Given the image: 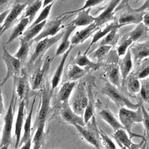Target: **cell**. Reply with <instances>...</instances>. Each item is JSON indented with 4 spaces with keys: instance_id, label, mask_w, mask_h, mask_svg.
<instances>
[{
    "instance_id": "2e32d148",
    "label": "cell",
    "mask_w": 149,
    "mask_h": 149,
    "mask_svg": "<svg viewBox=\"0 0 149 149\" xmlns=\"http://www.w3.org/2000/svg\"><path fill=\"white\" fill-rule=\"evenodd\" d=\"M130 50L133 56L134 63L137 64L142 60L149 58V41L132 44L130 47Z\"/></svg>"
},
{
    "instance_id": "c3c4849f",
    "label": "cell",
    "mask_w": 149,
    "mask_h": 149,
    "mask_svg": "<svg viewBox=\"0 0 149 149\" xmlns=\"http://www.w3.org/2000/svg\"><path fill=\"white\" fill-rule=\"evenodd\" d=\"M149 76V64L144 66L141 70L139 72L138 74L137 75L139 79L142 80L147 78Z\"/></svg>"
},
{
    "instance_id": "8d00e7d4",
    "label": "cell",
    "mask_w": 149,
    "mask_h": 149,
    "mask_svg": "<svg viewBox=\"0 0 149 149\" xmlns=\"http://www.w3.org/2000/svg\"><path fill=\"white\" fill-rule=\"evenodd\" d=\"M42 2L41 1H35L33 2H30L29 5H27L24 15H23L22 18H28L30 20V23H31L32 20L34 18L36 13L42 6Z\"/></svg>"
},
{
    "instance_id": "e0dca14e",
    "label": "cell",
    "mask_w": 149,
    "mask_h": 149,
    "mask_svg": "<svg viewBox=\"0 0 149 149\" xmlns=\"http://www.w3.org/2000/svg\"><path fill=\"white\" fill-rule=\"evenodd\" d=\"M25 100H22L18 107L17 115L16 117L15 127V135L16 137V141L15 145V149H18L21 139L22 130L24 118V108H25Z\"/></svg>"
},
{
    "instance_id": "b9f144b4",
    "label": "cell",
    "mask_w": 149,
    "mask_h": 149,
    "mask_svg": "<svg viewBox=\"0 0 149 149\" xmlns=\"http://www.w3.org/2000/svg\"><path fill=\"white\" fill-rule=\"evenodd\" d=\"M140 95L141 101L149 104V77L141 80Z\"/></svg>"
},
{
    "instance_id": "8fae6325",
    "label": "cell",
    "mask_w": 149,
    "mask_h": 149,
    "mask_svg": "<svg viewBox=\"0 0 149 149\" xmlns=\"http://www.w3.org/2000/svg\"><path fill=\"white\" fill-rule=\"evenodd\" d=\"M52 92L53 90L49 87V86L45 85L43 87L42 91L41 92L40 108L34 123L35 126H37L38 124L40 123L45 122L50 108V103Z\"/></svg>"
},
{
    "instance_id": "44dd1931",
    "label": "cell",
    "mask_w": 149,
    "mask_h": 149,
    "mask_svg": "<svg viewBox=\"0 0 149 149\" xmlns=\"http://www.w3.org/2000/svg\"><path fill=\"white\" fill-rule=\"evenodd\" d=\"M66 29L64 31L63 35L61 38V42L56 50L55 56H58L61 55H63L68 49L70 48L71 44L69 40L70 36L72 32L74 30L76 27L70 22L66 26Z\"/></svg>"
},
{
    "instance_id": "7c38bea8",
    "label": "cell",
    "mask_w": 149,
    "mask_h": 149,
    "mask_svg": "<svg viewBox=\"0 0 149 149\" xmlns=\"http://www.w3.org/2000/svg\"><path fill=\"white\" fill-rule=\"evenodd\" d=\"M61 16L60 15L48 22H47L41 31L33 40V41L38 42L45 38L49 37V36L53 37L56 36L58 32L64 27V26H62V22H63L64 19L66 18V16L65 15L63 17Z\"/></svg>"
},
{
    "instance_id": "9f6ffc18",
    "label": "cell",
    "mask_w": 149,
    "mask_h": 149,
    "mask_svg": "<svg viewBox=\"0 0 149 149\" xmlns=\"http://www.w3.org/2000/svg\"><path fill=\"white\" fill-rule=\"evenodd\" d=\"M53 1H44V3H43V8L44 7H45V6H46L47 5H49V4H50Z\"/></svg>"
},
{
    "instance_id": "f5cc1de1",
    "label": "cell",
    "mask_w": 149,
    "mask_h": 149,
    "mask_svg": "<svg viewBox=\"0 0 149 149\" xmlns=\"http://www.w3.org/2000/svg\"><path fill=\"white\" fill-rule=\"evenodd\" d=\"M32 144V140L31 138L28 141H27L25 143H24L23 145H22L19 148V149H31Z\"/></svg>"
},
{
    "instance_id": "ee69618b",
    "label": "cell",
    "mask_w": 149,
    "mask_h": 149,
    "mask_svg": "<svg viewBox=\"0 0 149 149\" xmlns=\"http://www.w3.org/2000/svg\"><path fill=\"white\" fill-rule=\"evenodd\" d=\"M98 130L101 138L102 145L104 149H117L114 142L112 140L100 127L98 126Z\"/></svg>"
},
{
    "instance_id": "5bb4252c",
    "label": "cell",
    "mask_w": 149,
    "mask_h": 149,
    "mask_svg": "<svg viewBox=\"0 0 149 149\" xmlns=\"http://www.w3.org/2000/svg\"><path fill=\"white\" fill-rule=\"evenodd\" d=\"M60 116L62 120L66 123L74 126L79 125L82 126L86 125L83 117L77 115L71 108L69 101L62 104V107L60 111Z\"/></svg>"
},
{
    "instance_id": "7dc6e473",
    "label": "cell",
    "mask_w": 149,
    "mask_h": 149,
    "mask_svg": "<svg viewBox=\"0 0 149 149\" xmlns=\"http://www.w3.org/2000/svg\"><path fill=\"white\" fill-rule=\"evenodd\" d=\"M128 149H148L147 142L146 137L141 139V141L139 143H134L133 142Z\"/></svg>"
},
{
    "instance_id": "91938a15",
    "label": "cell",
    "mask_w": 149,
    "mask_h": 149,
    "mask_svg": "<svg viewBox=\"0 0 149 149\" xmlns=\"http://www.w3.org/2000/svg\"><path fill=\"white\" fill-rule=\"evenodd\" d=\"M119 149H127V148L126 147H122V148H120Z\"/></svg>"
},
{
    "instance_id": "11a10c76",
    "label": "cell",
    "mask_w": 149,
    "mask_h": 149,
    "mask_svg": "<svg viewBox=\"0 0 149 149\" xmlns=\"http://www.w3.org/2000/svg\"><path fill=\"white\" fill-rule=\"evenodd\" d=\"M143 23L149 29V12H146L143 17Z\"/></svg>"
},
{
    "instance_id": "5b68a950",
    "label": "cell",
    "mask_w": 149,
    "mask_h": 149,
    "mask_svg": "<svg viewBox=\"0 0 149 149\" xmlns=\"http://www.w3.org/2000/svg\"><path fill=\"white\" fill-rule=\"evenodd\" d=\"M63 33L64 31L58 33L55 36L45 38L38 42L31 55L29 61L30 65H33L39 62L47 50L62 38Z\"/></svg>"
},
{
    "instance_id": "4fadbf2b",
    "label": "cell",
    "mask_w": 149,
    "mask_h": 149,
    "mask_svg": "<svg viewBox=\"0 0 149 149\" xmlns=\"http://www.w3.org/2000/svg\"><path fill=\"white\" fill-rule=\"evenodd\" d=\"M30 2H26L24 3H15L12 8L10 9L9 13L7 15L3 23L0 27V37L9 28H10L15 23L17 18L21 14L23 10L29 5Z\"/></svg>"
},
{
    "instance_id": "816d5d0a",
    "label": "cell",
    "mask_w": 149,
    "mask_h": 149,
    "mask_svg": "<svg viewBox=\"0 0 149 149\" xmlns=\"http://www.w3.org/2000/svg\"><path fill=\"white\" fill-rule=\"evenodd\" d=\"M9 11H10V9H7L5 11L3 12L2 13H0V25L1 24H3L7 15H8V13H9Z\"/></svg>"
},
{
    "instance_id": "4dcf8cb0",
    "label": "cell",
    "mask_w": 149,
    "mask_h": 149,
    "mask_svg": "<svg viewBox=\"0 0 149 149\" xmlns=\"http://www.w3.org/2000/svg\"><path fill=\"white\" fill-rule=\"evenodd\" d=\"M30 24V20L28 18H21L19 23L13 27L6 44L10 43L16 38L21 37L24 33L26 27Z\"/></svg>"
},
{
    "instance_id": "603a6c76",
    "label": "cell",
    "mask_w": 149,
    "mask_h": 149,
    "mask_svg": "<svg viewBox=\"0 0 149 149\" xmlns=\"http://www.w3.org/2000/svg\"><path fill=\"white\" fill-rule=\"evenodd\" d=\"M105 70L109 79L108 82L116 88H120L122 84V79L118 64H109L105 67Z\"/></svg>"
},
{
    "instance_id": "6da1fadb",
    "label": "cell",
    "mask_w": 149,
    "mask_h": 149,
    "mask_svg": "<svg viewBox=\"0 0 149 149\" xmlns=\"http://www.w3.org/2000/svg\"><path fill=\"white\" fill-rule=\"evenodd\" d=\"M118 116L120 123L123 129L127 132L131 140L133 137H138L141 139L145 138V132L144 134L141 135L132 131V129L135 123L142 122L143 120V113L140 104L136 110L128 109L125 107L119 108Z\"/></svg>"
},
{
    "instance_id": "7a4b0ae2",
    "label": "cell",
    "mask_w": 149,
    "mask_h": 149,
    "mask_svg": "<svg viewBox=\"0 0 149 149\" xmlns=\"http://www.w3.org/2000/svg\"><path fill=\"white\" fill-rule=\"evenodd\" d=\"M101 93L112 100L119 108L126 107L128 109L136 110L140 107V103H133L119 88L113 86L108 81L104 83Z\"/></svg>"
},
{
    "instance_id": "680465c9",
    "label": "cell",
    "mask_w": 149,
    "mask_h": 149,
    "mask_svg": "<svg viewBox=\"0 0 149 149\" xmlns=\"http://www.w3.org/2000/svg\"><path fill=\"white\" fill-rule=\"evenodd\" d=\"M2 84H1V81H0V90L1 89H2Z\"/></svg>"
},
{
    "instance_id": "d6986e66",
    "label": "cell",
    "mask_w": 149,
    "mask_h": 149,
    "mask_svg": "<svg viewBox=\"0 0 149 149\" xmlns=\"http://www.w3.org/2000/svg\"><path fill=\"white\" fill-rule=\"evenodd\" d=\"M98 114L100 118L107 122L113 129L114 132L119 129L123 128L119 120L107 106L100 107Z\"/></svg>"
},
{
    "instance_id": "f546056e",
    "label": "cell",
    "mask_w": 149,
    "mask_h": 149,
    "mask_svg": "<svg viewBox=\"0 0 149 149\" xmlns=\"http://www.w3.org/2000/svg\"><path fill=\"white\" fill-rule=\"evenodd\" d=\"M112 136L120 148L125 147L129 148L133 143L129 135H127L126 131L123 128L119 129L115 131L112 134Z\"/></svg>"
},
{
    "instance_id": "ffe728a7",
    "label": "cell",
    "mask_w": 149,
    "mask_h": 149,
    "mask_svg": "<svg viewBox=\"0 0 149 149\" xmlns=\"http://www.w3.org/2000/svg\"><path fill=\"white\" fill-rule=\"evenodd\" d=\"M87 93V105L83 114V119L85 124H87L90 119L94 116L95 109V101L94 94V90L91 84H87L86 86Z\"/></svg>"
},
{
    "instance_id": "ac0fdd59",
    "label": "cell",
    "mask_w": 149,
    "mask_h": 149,
    "mask_svg": "<svg viewBox=\"0 0 149 149\" xmlns=\"http://www.w3.org/2000/svg\"><path fill=\"white\" fill-rule=\"evenodd\" d=\"M100 27H97L93 23L82 30L77 31L72 37L70 40L71 45L76 46L79 44H81L84 42L87 38H88L94 32L98 31Z\"/></svg>"
},
{
    "instance_id": "4316f807",
    "label": "cell",
    "mask_w": 149,
    "mask_h": 149,
    "mask_svg": "<svg viewBox=\"0 0 149 149\" xmlns=\"http://www.w3.org/2000/svg\"><path fill=\"white\" fill-rule=\"evenodd\" d=\"M74 47H75L74 45H71L70 48L68 49V51H66L62 55L61 61L59 65L58 66V67L54 74V76L52 78L51 81V88L53 91L58 86V84L60 83V81H61V77H62V73H63V68H64L66 59H67L69 54H70L71 51L74 48Z\"/></svg>"
},
{
    "instance_id": "e575fe53",
    "label": "cell",
    "mask_w": 149,
    "mask_h": 149,
    "mask_svg": "<svg viewBox=\"0 0 149 149\" xmlns=\"http://www.w3.org/2000/svg\"><path fill=\"white\" fill-rule=\"evenodd\" d=\"M45 123V122L40 123L37 126V130L32 140L33 144V149H40L44 143Z\"/></svg>"
},
{
    "instance_id": "681fc988",
    "label": "cell",
    "mask_w": 149,
    "mask_h": 149,
    "mask_svg": "<svg viewBox=\"0 0 149 149\" xmlns=\"http://www.w3.org/2000/svg\"><path fill=\"white\" fill-rule=\"evenodd\" d=\"M136 10L138 12H146V10H149V0L144 1V3L139 8H136Z\"/></svg>"
},
{
    "instance_id": "f907efd6",
    "label": "cell",
    "mask_w": 149,
    "mask_h": 149,
    "mask_svg": "<svg viewBox=\"0 0 149 149\" xmlns=\"http://www.w3.org/2000/svg\"><path fill=\"white\" fill-rule=\"evenodd\" d=\"M12 2L9 1H0V13L5 11V9L8 6V4Z\"/></svg>"
},
{
    "instance_id": "1f68e13d",
    "label": "cell",
    "mask_w": 149,
    "mask_h": 149,
    "mask_svg": "<svg viewBox=\"0 0 149 149\" xmlns=\"http://www.w3.org/2000/svg\"><path fill=\"white\" fill-rule=\"evenodd\" d=\"M46 23L47 20L44 21L34 26L29 27L28 29L23 33L21 37H20L19 40L24 42L31 41L40 34Z\"/></svg>"
},
{
    "instance_id": "94428289",
    "label": "cell",
    "mask_w": 149,
    "mask_h": 149,
    "mask_svg": "<svg viewBox=\"0 0 149 149\" xmlns=\"http://www.w3.org/2000/svg\"><path fill=\"white\" fill-rule=\"evenodd\" d=\"M147 111L149 112V108H148L147 109Z\"/></svg>"
},
{
    "instance_id": "cb8c5ba5",
    "label": "cell",
    "mask_w": 149,
    "mask_h": 149,
    "mask_svg": "<svg viewBox=\"0 0 149 149\" xmlns=\"http://www.w3.org/2000/svg\"><path fill=\"white\" fill-rule=\"evenodd\" d=\"M80 67H86V68L93 70H97L101 66L104 65L103 62H95L91 60L87 55L84 54H81L79 51L76 55V58L73 59L72 63Z\"/></svg>"
},
{
    "instance_id": "30bf717a",
    "label": "cell",
    "mask_w": 149,
    "mask_h": 149,
    "mask_svg": "<svg viewBox=\"0 0 149 149\" xmlns=\"http://www.w3.org/2000/svg\"><path fill=\"white\" fill-rule=\"evenodd\" d=\"M15 92L13 91L11 100L4 117V125L2 131V135L1 142V147L10 145L12 141V130L13 122V104H14Z\"/></svg>"
},
{
    "instance_id": "f6af8a7d",
    "label": "cell",
    "mask_w": 149,
    "mask_h": 149,
    "mask_svg": "<svg viewBox=\"0 0 149 149\" xmlns=\"http://www.w3.org/2000/svg\"><path fill=\"white\" fill-rule=\"evenodd\" d=\"M104 2L105 1H90V0L86 1L84 2V5L82 7H81L80 8H79L77 9H75L74 10H72V11L65 12L64 13H62L61 15L65 16L66 15L71 14V15L70 16H72V15H73L74 14H76L77 13H78L80 11H81V10H86V9H88V8H91L93 6H97V5H99L101 4L102 2Z\"/></svg>"
},
{
    "instance_id": "db71d44e",
    "label": "cell",
    "mask_w": 149,
    "mask_h": 149,
    "mask_svg": "<svg viewBox=\"0 0 149 149\" xmlns=\"http://www.w3.org/2000/svg\"><path fill=\"white\" fill-rule=\"evenodd\" d=\"M5 112L4 104L3 101V97L2 95V89L0 90V115H1Z\"/></svg>"
},
{
    "instance_id": "bcb514c9",
    "label": "cell",
    "mask_w": 149,
    "mask_h": 149,
    "mask_svg": "<svg viewBox=\"0 0 149 149\" xmlns=\"http://www.w3.org/2000/svg\"><path fill=\"white\" fill-rule=\"evenodd\" d=\"M140 104L143 113L142 123H143L145 129V133L149 136V112L147 111L142 102H140Z\"/></svg>"
},
{
    "instance_id": "ba28073f",
    "label": "cell",
    "mask_w": 149,
    "mask_h": 149,
    "mask_svg": "<svg viewBox=\"0 0 149 149\" xmlns=\"http://www.w3.org/2000/svg\"><path fill=\"white\" fill-rule=\"evenodd\" d=\"M87 93L86 87L83 84L79 85L74 91L69 104L73 112L77 115L83 116L87 105Z\"/></svg>"
},
{
    "instance_id": "60d3db41",
    "label": "cell",
    "mask_w": 149,
    "mask_h": 149,
    "mask_svg": "<svg viewBox=\"0 0 149 149\" xmlns=\"http://www.w3.org/2000/svg\"><path fill=\"white\" fill-rule=\"evenodd\" d=\"M20 47L13 56L22 62H24L27 58L30 47L33 42V40L30 42H24L20 40Z\"/></svg>"
},
{
    "instance_id": "7402d4cb",
    "label": "cell",
    "mask_w": 149,
    "mask_h": 149,
    "mask_svg": "<svg viewBox=\"0 0 149 149\" xmlns=\"http://www.w3.org/2000/svg\"><path fill=\"white\" fill-rule=\"evenodd\" d=\"M118 65L119 68L120 73L122 79V84L125 83L126 79L130 74L133 67L132 57L130 50V47L128 48L126 54L123 58L119 59L118 61Z\"/></svg>"
},
{
    "instance_id": "74e56055",
    "label": "cell",
    "mask_w": 149,
    "mask_h": 149,
    "mask_svg": "<svg viewBox=\"0 0 149 149\" xmlns=\"http://www.w3.org/2000/svg\"><path fill=\"white\" fill-rule=\"evenodd\" d=\"M133 42L132 40L126 35V34L120 37L116 45V49L118 56H122L125 55L128 48L132 45Z\"/></svg>"
},
{
    "instance_id": "d6a6232c",
    "label": "cell",
    "mask_w": 149,
    "mask_h": 149,
    "mask_svg": "<svg viewBox=\"0 0 149 149\" xmlns=\"http://www.w3.org/2000/svg\"><path fill=\"white\" fill-rule=\"evenodd\" d=\"M76 86L75 81H66L62 84L58 93V98L61 103L69 101L72 91Z\"/></svg>"
},
{
    "instance_id": "836d02e7",
    "label": "cell",
    "mask_w": 149,
    "mask_h": 149,
    "mask_svg": "<svg viewBox=\"0 0 149 149\" xmlns=\"http://www.w3.org/2000/svg\"><path fill=\"white\" fill-rule=\"evenodd\" d=\"M86 73V69L72 63L68 68L66 76L69 81H75L85 76Z\"/></svg>"
},
{
    "instance_id": "f1b7e54d",
    "label": "cell",
    "mask_w": 149,
    "mask_h": 149,
    "mask_svg": "<svg viewBox=\"0 0 149 149\" xmlns=\"http://www.w3.org/2000/svg\"><path fill=\"white\" fill-rule=\"evenodd\" d=\"M35 102H36V97H34V98L33 99V103L31 104L30 111H29V113L27 114L26 119L24 122V132H23V136L21 137V139H20L19 147L22 145H23L24 143H25L27 141H28L31 138V120H32L33 108H34Z\"/></svg>"
},
{
    "instance_id": "9c48e42d",
    "label": "cell",
    "mask_w": 149,
    "mask_h": 149,
    "mask_svg": "<svg viewBox=\"0 0 149 149\" xmlns=\"http://www.w3.org/2000/svg\"><path fill=\"white\" fill-rule=\"evenodd\" d=\"M53 59L54 58H51L49 56H47L45 59L42 65L31 76L29 80L31 88L33 90L36 91L41 89L45 86L44 83L47 80L51 63Z\"/></svg>"
},
{
    "instance_id": "9a60e30c",
    "label": "cell",
    "mask_w": 149,
    "mask_h": 149,
    "mask_svg": "<svg viewBox=\"0 0 149 149\" xmlns=\"http://www.w3.org/2000/svg\"><path fill=\"white\" fill-rule=\"evenodd\" d=\"M120 2L121 1H111L104 10L98 16L94 17V23L95 25L98 27H100L108 22L117 19L114 16L115 13V10Z\"/></svg>"
},
{
    "instance_id": "8992f818",
    "label": "cell",
    "mask_w": 149,
    "mask_h": 149,
    "mask_svg": "<svg viewBox=\"0 0 149 149\" xmlns=\"http://www.w3.org/2000/svg\"><path fill=\"white\" fill-rule=\"evenodd\" d=\"M13 90L16 93L20 100L26 101L33 96H37L38 94L31 88L29 79L26 73L18 77H13Z\"/></svg>"
},
{
    "instance_id": "52a82bcc",
    "label": "cell",
    "mask_w": 149,
    "mask_h": 149,
    "mask_svg": "<svg viewBox=\"0 0 149 149\" xmlns=\"http://www.w3.org/2000/svg\"><path fill=\"white\" fill-rule=\"evenodd\" d=\"M2 58L3 60L6 67V74L1 84L3 86L6 81L10 77H16L20 76L22 69V62L11 55L5 47H3V54Z\"/></svg>"
},
{
    "instance_id": "7bdbcfd3",
    "label": "cell",
    "mask_w": 149,
    "mask_h": 149,
    "mask_svg": "<svg viewBox=\"0 0 149 149\" xmlns=\"http://www.w3.org/2000/svg\"><path fill=\"white\" fill-rule=\"evenodd\" d=\"M55 2V1H53L50 4H49L48 5H47L46 6L44 7L42 10V11L40 13L39 16L34 21V22L31 25H30L29 27L34 26L36 25H37V24L42 23L44 21H45L46 19H47V17H48L49 15V13H50V11L51 10V8H52V6H53V5H54Z\"/></svg>"
},
{
    "instance_id": "3957f363",
    "label": "cell",
    "mask_w": 149,
    "mask_h": 149,
    "mask_svg": "<svg viewBox=\"0 0 149 149\" xmlns=\"http://www.w3.org/2000/svg\"><path fill=\"white\" fill-rule=\"evenodd\" d=\"M74 126L80 136L87 142L96 149H104L98 130V125L96 122L94 116L91 118V121H89L85 126L76 125Z\"/></svg>"
},
{
    "instance_id": "d590c367",
    "label": "cell",
    "mask_w": 149,
    "mask_h": 149,
    "mask_svg": "<svg viewBox=\"0 0 149 149\" xmlns=\"http://www.w3.org/2000/svg\"><path fill=\"white\" fill-rule=\"evenodd\" d=\"M124 84H126L127 90L129 93L135 94L140 92L141 84L137 75L130 73L126 79Z\"/></svg>"
},
{
    "instance_id": "6f0895ef",
    "label": "cell",
    "mask_w": 149,
    "mask_h": 149,
    "mask_svg": "<svg viewBox=\"0 0 149 149\" xmlns=\"http://www.w3.org/2000/svg\"><path fill=\"white\" fill-rule=\"evenodd\" d=\"M9 146V145H6V146H1V147H0V149H8Z\"/></svg>"
},
{
    "instance_id": "ab89813d",
    "label": "cell",
    "mask_w": 149,
    "mask_h": 149,
    "mask_svg": "<svg viewBox=\"0 0 149 149\" xmlns=\"http://www.w3.org/2000/svg\"><path fill=\"white\" fill-rule=\"evenodd\" d=\"M119 29H115L109 32L100 41V45H110L112 47L116 46L120 38V35L118 33Z\"/></svg>"
},
{
    "instance_id": "484cf974",
    "label": "cell",
    "mask_w": 149,
    "mask_h": 149,
    "mask_svg": "<svg viewBox=\"0 0 149 149\" xmlns=\"http://www.w3.org/2000/svg\"><path fill=\"white\" fill-rule=\"evenodd\" d=\"M148 27L141 22L137 24L133 30L126 34L133 42H141L148 38Z\"/></svg>"
},
{
    "instance_id": "d4e9b609",
    "label": "cell",
    "mask_w": 149,
    "mask_h": 149,
    "mask_svg": "<svg viewBox=\"0 0 149 149\" xmlns=\"http://www.w3.org/2000/svg\"><path fill=\"white\" fill-rule=\"evenodd\" d=\"M122 27V26L120 25L118 23L117 19L112 21L111 23H108L105 26V27L103 28H100L98 31H96V33L94 34L93 37V39L89 44L87 49H86V52L84 53V54L87 55L88 54V51L90 49L91 47L94 45L95 43H96L98 41H99L101 38H104L105 36H107L109 32H111L112 30L115 29H119Z\"/></svg>"
},
{
    "instance_id": "f35d334b",
    "label": "cell",
    "mask_w": 149,
    "mask_h": 149,
    "mask_svg": "<svg viewBox=\"0 0 149 149\" xmlns=\"http://www.w3.org/2000/svg\"><path fill=\"white\" fill-rule=\"evenodd\" d=\"M112 47L110 45H100L94 51L88 53V58L93 59H96L97 62H101L104 58L107 55L110 50L111 49Z\"/></svg>"
},
{
    "instance_id": "277c9868",
    "label": "cell",
    "mask_w": 149,
    "mask_h": 149,
    "mask_svg": "<svg viewBox=\"0 0 149 149\" xmlns=\"http://www.w3.org/2000/svg\"><path fill=\"white\" fill-rule=\"evenodd\" d=\"M121 9L118 19L119 24L124 26L130 24H138L143 22V17L145 12H138L132 8L129 4V1H121L119 5L116 8L115 12Z\"/></svg>"
},
{
    "instance_id": "83f0119b",
    "label": "cell",
    "mask_w": 149,
    "mask_h": 149,
    "mask_svg": "<svg viewBox=\"0 0 149 149\" xmlns=\"http://www.w3.org/2000/svg\"><path fill=\"white\" fill-rule=\"evenodd\" d=\"M91 8L87 9L79 12L76 17L70 22L71 23L73 24L76 27L80 26H87L94 22V17L90 14Z\"/></svg>"
}]
</instances>
